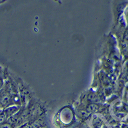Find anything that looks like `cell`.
I'll use <instances>...</instances> for the list:
<instances>
[{
    "instance_id": "6da1fadb",
    "label": "cell",
    "mask_w": 128,
    "mask_h": 128,
    "mask_svg": "<svg viewBox=\"0 0 128 128\" xmlns=\"http://www.w3.org/2000/svg\"><path fill=\"white\" fill-rule=\"evenodd\" d=\"M2 67L0 66V73H1L2 72Z\"/></svg>"
},
{
    "instance_id": "7a4b0ae2",
    "label": "cell",
    "mask_w": 128,
    "mask_h": 128,
    "mask_svg": "<svg viewBox=\"0 0 128 128\" xmlns=\"http://www.w3.org/2000/svg\"><path fill=\"white\" fill-rule=\"evenodd\" d=\"M5 2V1H0V4H1V3H3V2Z\"/></svg>"
}]
</instances>
